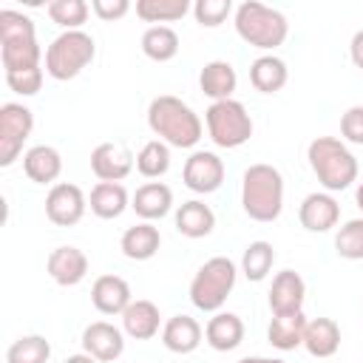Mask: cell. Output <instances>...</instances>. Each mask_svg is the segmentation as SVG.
<instances>
[{
    "mask_svg": "<svg viewBox=\"0 0 363 363\" xmlns=\"http://www.w3.org/2000/svg\"><path fill=\"white\" fill-rule=\"evenodd\" d=\"M147 128L170 147H196L201 139L199 113L179 96L162 94L147 105Z\"/></svg>",
    "mask_w": 363,
    "mask_h": 363,
    "instance_id": "cell-1",
    "label": "cell"
},
{
    "mask_svg": "<svg viewBox=\"0 0 363 363\" xmlns=\"http://www.w3.org/2000/svg\"><path fill=\"white\" fill-rule=\"evenodd\" d=\"M241 207L252 221L269 224L284 210V176L278 167L258 162L244 170L241 179Z\"/></svg>",
    "mask_w": 363,
    "mask_h": 363,
    "instance_id": "cell-2",
    "label": "cell"
},
{
    "mask_svg": "<svg viewBox=\"0 0 363 363\" xmlns=\"http://www.w3.org/2000/svg\"><path fill=\"white\" fill-rule=\"evenodd\" d=\"M306 159H309V167L326 193H340L357 182V159L335 136L312 139L306 147Z\"/></svg>",
    "mask_w": 363,
    "mask_h": 363,
    "instance_id": "cell-3",
    "label": "cell"
},
{
    "mask_svg": "<svg viewBox=\"0 0 363 363\" xmlns=\"http://www.w3.org/2000/svg\"><path fill=\"white\" fill-rule=\"evenodd\" d=\"M0 57L6 71H23L37 68L43 60V48L37 43V31L31 17L3 9L0 11Z\"/></svg>",
    "mask_w": 363,
    "mask_h": 363,
    "instance_id": "cell-4",
    "label": "cell"
},
{
    "mask_svg": "<svg viewBox=\"0 0 363 363\" xmlns=\"http://www.w3.org/2000/svg\"><path fill=\"white\" fill-rule=\"evenodd\" d=\"M235 31L238 37L261 51H272L278 45H284L286 34H289V23L278 9H269L258 0H247L235 9Z\"/></svg>",
    "mask_w": 363,
    "mask_h": 363,
    "instance_id": "cell-5",
    "label": "cell"
},
{
    "mask_svg": "<svg viewBox=\"0 0 363 363\" xmlns=\"http://www.w3.org/2000/svg\"><path fill=\"white\" fill-rule=\"evenodd\" d=\"M96 57V43L88 31H62L60 37L51 40V45L45 48V74L51 79H74L77 74H82V68H88Z\"/></svg>",
    "mask_w": 363,
    "mask_h": 363,
    "instance_id": "cell-6",
    "label": "cell"
},
{
    "mask_svg": "<svg viewBox=\"0 0 363 363\" xmlns=\"http://www.w3.org/2000/svg\"><path fill=\"white\" fill-rule=\"evenodd\" d=\"M238 269L227 255H216L199 267L190 281V301L201 312H218L235 286Z\"/></svg>",
    "mask_w": 363,
    "mask_h": 363,
    "instance_id": "cell-7",
    "label": "cell"
},
{
    "mask_svg": "<svg viewBox=\"0 0 363 363\" xmlns=\"http://www.w3.org/2000/svg\"><path fill=\"white\" fill-rule=\"evenodd\" d=\"M204 122H207V133L218 147H241L250 142L252 136V119L247 113V108L238 99H221L213 102L204 111Z\"/></svg>",
    "mask_w": 363,
    "mask_h": 363,
    "instance_id": "cell-8",
    "label": "cell"
},
{
    "mask_svg": "<svg viewBox=\"0 0 363 363\" xmlns=\"http://www.w3.org/2000/svg\"><path fill=\"white\" fill-rule=\"evenodd\" d=\"M34 130V113L23 102H6L0 108V164L9 167L23 153L26 139Z\"/></svg>",
    "mask_w": 363,
    "mask_h": 363,
    "instance_id": "cell-9",
    "label": "cell"
},
{
    "mask_svg": "<svg viewBox=\"0 0 363 363\" xmlns=\"http://www.w3.org/2000/svg\"><path fill=\"white\" fill-rule=\"evenodd\" d=\"M88 210L85 193L71 182H57L45 196V216L57 227H74Z\"/></svg>",
    "mask_w": 363,
    "mask_h": 363,
    "instance_id": "cell-10",
    "label": "cell"
},
{
    "mask_svg": "<svg viewBox=\"0 0 363 363\" xmlns=\"http://www.w3.org/2000/svg\"><path fill=\"white\" fill-rule=\"evenodd\" d=\"M182 179H184V187L193 193H204V196L216 193L224 182V162L213 150H196L184 162Z\"/></svg>",
    "mask_w": 363,
    "mask_h": 363,
    "instance_id": "cell-11",
    "label": "cell"
},
{
    "mask_svg": "<svg viewBox=\"0 0 363 363\" xmlns=\"http://www.w3.org/2000/svg\"><path fill=\"white\" fill-rule=\"evenodd\" d=\"M91 170L99 182H122L133 170V153L119 142H102L91 150Z\"/></svg>",
    "mask_w": 363,
    "mask_h": 363,
    "instance_id": "cell-12",
    "label": "cell"
},
{
    "mask_svg": "<svg viewBox=\"0 0 363 363\" xmlns=\"http://www.w3.org/2000/svg\"><path fill=\"white\" fill-rule=\"evenodd\" d=\"M82 349L99 363H111L125 352V332L108 320H94L82 332Z\"/></svg>",
    "mask_w": 363,
    "mask_h": 363,
    "instance_id": "cell-13",
    "label": "cell"
},
{
    "mask_svg": "<svg viewBox=\"0 0 363 363\" xmlns=\"http://www.w3.org/2000/svg\"><path fill=\"white\" fill-rule=\"evenodd\" d=\"M298 221L309 233H329L340 221V204L332 193H309L298 207Z\"/></svg>",
    "mask_w": 363,
    "mask_h": 363,
    "instance_id": "cell-14",
    "label": "cell"
},
{
    "mask_svg": "<svg viewBox=\"0 0 363 363\" xmlns=\"http://www.w3.org/2000/svg\"><path fill=\"white\" fill-rule=\"evenodd\" d=\"M303 298H306V284L295 269H281L272 278V286H269V309H272V315L303 312Z\"/></svg>",
    "mask_w": 363,
    "mask_h": 363,
    "instance_id": "cell-15",
    "label": "cell"
},
{
    "mask_svg": "<svg viewBox=\"0 0 363 363\" xmlns=\"http://www.w3.org/2000/svg\"><path fill=\"white\" fill-rule=\"evenodd\" d=\"M45 269L60 286H77L88 275V258L79 247L65 244V247L51 250V255L45 261Z\"/></svg>",
    "mask_w": 363,
    "mask_h": 363,
    "instance_id": "cell-16",
    "label": "cell"
},
{
    "mask_svg": "<svg viewBox=\"0 0 363 363\" xmlns=\"http://www.w3.org/2000/svg\"><path fill=\"white\" fill-rule=\"evenodd\" d=\"M91 303L102 315H122L133 303L128 281L119 275H99L91 286Z\"/></svg>",
    "mask_w": 363,
    "mask_h": 363,
    "instance_id": "cell-17",
    "label": "cell"
},
{
    "mask_svg": "<svg viewBox=\"0 0 363 363\" xmlns=\"http://www.w3.org/2000/svg\"><path fill=\"white\" fill-rule=\"evenodd\" d=\"M130 207L142 221H159L173 207V190L164 182H147L133 193Z\"/></svg>",
    "mask_w": 363,
    "mask_h": 363,
    "instance_id": "cell-18",
    "label": "cell"
},
{
    "mask_svg": "<svg viewBox=\"0 0 363 363\" xmlns=\"http://www.w3.org/2000/svg\"><path fill=\"white\" fill-rule=\"evenodd\" d=\"M159 326H162V315H159V306L153 301L136 298L122 312V329L133 340H150V337H156L159 335Z\"/></svg>",
    "mask_w": 363,
    "mask_h": 363,
    "instance_id": "cell-19",
    "label": "cell"
},
{
    "mask_svg": "<svg viewBox=\"0 0 363 363\" xmlns=\"http://www.w3.org/2000/svg\"><path fill=\"white\" fill-rule=\"evenodd\" d=\"M204 340L216 352H233L244 340V320L235 312H216L204 326Z\"/></svg>",
    "mask_w": 363,
    "mask_h": 363,
    "instance_id": "cell-20",
    "label": "cell"
},
{
    "mask_svg": "<svg viewBox=\"0 0 363 363\" xmlns=\"http://www.w3.org/2000/svg\"><path fill=\"white\" fill-rule=\"evenodd\" d=\"M201 326H199V320L196 318H190V315H173V318H167V323L162 326V343H164V349H170V352H176V354H190V352H196L199 349V343H201Z\"/></svg>",
    "mask_w": 363,
    "mask_h": 363,
    "instance_id": "cell-21",
    "label": "cell"
},
{
    "mask_svg": "<svg viewBox=\"0 0 363 363\" xmlns=\"http://www.w3.org/2000/svg\"><path fill=\"white\" fill-rule=\"evenodd\" d=\"M23 170L37 184H54L62 173V156L51 145H34L23 156Z\"/></svg>",
    "mask_w": 363,
    "mask_h": 363,
    "instance_id": "cell-22",
    "label": "cell"
},
{
    "mask_svg": "<svg viewBox=\"0 0 363 363\" xmlns=\"http://www.w3.org/2000/svg\"><path fill=\"white\" fill-rule=\"evenodd\" d=\"M119 247H122V255L130 261H150L162 247L159 227H153V221H139L122 233Z\"/></svg>",
    "mask_w": 363,
    "mask_h": 363,
    "instance_id": "cell-23",
    "label": "cell"
},
{
    "mask_svg": "<svg viewBox=\"0 0 363 363\" xmlns=\"http://www.w3.org/2000/svg\"><path fill=\"white\" fill-rule=\"evenodd\" d=\"M238 85V74L227 60H213L201 68L199 74V88L204 91V96H210L213 102L221 99H233V91Z\"/></svg>",
    "mask_w": 363,
    "mask_h": 363,
    "instance_id": "cell-24",
    "label": "cell"
},
{
    "mask_svg": "<svg viewBox=\"0 0 363 363\" xmlns=\"http://www.w3.org/2000/svg\"><path fill=\"white\" fill-rule=\"evenodd\" d=\"M88 204L96 218L111 221V218H119L130 207V199H128V190L122 182H99V184H94Z\"/></svg>",
    "mask_w": 363,
    "mask_h": 363,
    "instance_id": "cell-25",
    "label": "cell"
},
{
    "mask_svg": "<svg viewBox=\"0 0 363 363\" xmlns=\"http://www.w3.org/2000/svg\"><path fill=\"white\" fill-rule=\"evenodd\" d=\"M306 315L303 312H292V315H272L269 326H267V340L281 349V352H292L298 346H303V332H306Z\"/></svg>",
    "mask_w": 363,
    "mask_h": 363,
    "instance_id": "cell-26",
    "label": "cell"
},
{
    "mask_svg": "<svg viewBox=\"0 0 363 363\" xmlns=\"http://www.w3.org/2000/svg\"><path fill=\"white\" fill-rule=\"evenodd\" d=\"M303 349L312 357H332L340 349V326L332 318H312L303 332Z\"/></svg>",
    "mask_w": 363,
    "mask_h": 363,
    "instance_id": "cell-27",
    "label": "cell"
},
{
    "mask_svg": "<svg viewBox=\"0 0 363 363\" xmlns=\"http://www.w3.org/2000/svg\"><path fill=\"white\" fill-rule=\"evenodd\" d=\"M213 227H216V213L210 210V204H204L199 199L184 201L176 210V230L184 238H204L213 233Z\"/></svg>",
    "mask_w": 363,
    "mask_h": 363,
    "instance_id": "cell-28",
    "label": "cell"
},
{
    "mask_svg": "<svg viewBox=\"0 0 363 363\" xmlns=\"http://www.w3.org/2000/svg\"><path fill=\"white\" fill-rule=\"evenodd\" d=\"M286 79H289L286 62L275 54H264V57L252 60V65H250V82L261 94H278L286 85Z\"/></svg>",
    "mask_w": 363,
    "mask_h": 363,
    "instance_id": "cell-29",
    "label": "cell"
},
{
    "mask_svg": "<svg viewBox=\"0 0 363 363\" xmlns=\"http://www.w3.org/2000/svg\"><path fill=\"white\" fill-rule=\"evenodd\" d=\"M142 54L153 62H170L179 54V34L170 26H150L142 34Z\"/></svg>",
    "mask_w": 363,
    "mask_h": 363,
    "instance_id": "cell-30",
    "label": "cell"
},
{
    "mask_svg": "<svg viewBox=\"0 0 363 363\" xmlns=\"http://www.w3.org/2000/svg\"><path fill=\"white\" fill-rule=\"evenodd\" d=\"M136 170L145 179H159L170 170V145H164L162 139H150L142 145V150L136 153Z\"/></svg>",
    "mask_w": 363,
    "mask_h": 363,
    "instance_id": "cell-31",
    "label": "cell"
},
{
    "mask_svg": "<svg viewBox=\"0 0 363 363\" xmlns=\"http://www.w3.org/2000/svg\"><path fill=\"white\" fill-rule=\"evenodd\" d=\"M272 264H275V250H272L269 241H252V244H247V250L241 255V272L247 275V281H255V284L264 281L269 275Z\"/></svg>",
    "mask_w": 363,
    "mask_h": 363,
    "instance_id": "cell-32",
    "label": "cell"
},
{
    "mask_svg": "<svg viewBox=\"0 0 363 363\" xmlns=\"http://www.w3.org/2000/svg\"><path fill=\"white\" fill-rule=\"evenodd\" d=\"M51 343L43 335H23L6 349V363H48Z\"/></svg>",
    "mask_w": 363,
    "mask_h": 363,
    "instance_id": "cell-33",
    "label": "cell"
},
{
    "mask_svg": "<svg viewBox=\"0 0 363 363\" xmlns=\"http://www.w3.org/2000/svg\"><path fill=\"white\" fill-rule=\"evenodd\" d=\"M190 11L187 0H136V17L145 23H173Z\"/></svg>",
    "mask_w": 363,
    "mask_h": 363,
    "instance_id": "cell-34",
    "label": "cell"
},
{
    "mask_svg": "<svg viewBox=\"0 0 363 363\" xmlns=\"http://www.w3.org/2000/svg\"><path fill=\"white\" fill-rule=\"evenodd\" d=\"M88 3L85 0H51L48 3V17L51 23L62 26L65 31H79V26L88 20Z\"/></svg>",
    "mask_w": 363,
    "mask_h": 363,
    "instance_id": "cell-35",
    "label": "cell"
},
{
    "mask_svg": "<svg viewBox=\"0 0 363 363\" xmlns=\"http://www.w3.org/2000/svg\"><path fill=\"white\" fill-rule=\"evenodd\" d=\"M335 250L346 261H360L363 258V218H352L337 230Z\"/></svg>",
    "mask_w": 363,
    "mask_h": 363,
    "instance_id": "cell-36",
    "label": "cell"
},
{
    "mask_svg": "<svg viewBox=\"0 0 363 363\" xmlns=\"http://www.w3.org/2000/svg\"><path fill=\"white\" fill-rule=\"evenodd\" d=\"M233 11V3L230 0H196L193 6V14H196V23L199 26H207V28H216L221 26Z\"/></svg>",
    "mask_w": 363,
    "mask_h": 363,
    "instance_id": "cell-37",
    "label": "cell"
},
{
    "mask_svg": "<svg viewBox=\"0 0 363 363\" xmlns=\"http://www.w3.org/2000/svg\"><path fill=\"white\" fill-rule=\"evenodd\" d=\"M6 82L20 96H34L43 88V68H23V71H6Z\"/></svg>",
    "mask_w": 363,
    "mask_h": 363,
    "instance_id": "cell-38",
    "label": "cell"
},
{
    "mask_svg": "<svg viewBox=\"0 0 363 363\" xmlns=\"http://www.w3.org/2000/svg\"><path fill=\"white\" fill-rule=\"evenodd\" d=\"M340 133L352 145H363V105H352L340 116Z\"/></svg>",
    "mask_w": 363,
    "mask_h": 363,
    "instance_id": "cell-39",
    "label": "cell"
},
{
    "mask_svg": "<svg viewBox=\"0 0 363 363\" xmlns=\"http://www.w3.org/2000/svg\"><path fill=\"white\" fill-rule=\"evenodd\" d=\"M91 11H94L99 20L113 23V20H119V17H125V14L130 11V3H128V0H94V3H91Z\"/></svg>",
    "mask_w": 363,
    "mask_h": 363,
    "instance_id": "cell-40",
    "label": "cell"
},
{
    "mask_svg": "<svg viewBox=\"0 0 363 363\" xmlns=\"http://www.w3.org/2000/svg\"><path fill=\"white\" fill-rule=\"evenodd\" d=\"M349 57H352V62L363 71V28L354 31V37H352V43H349Z\"/></svg>",
    "mask_w": 363,
    "mask_h": 363,
    "instance_id": "cell-41",
    "label": "cell"
},
{
    "mask_svg": "<svg viewBox=\"0 0 363 363\" xmlns=\"http://www.w3.org/2000/svg\"><path fill=\"white\" fill-rule=\"evenodd\" d=\"M62 363H99L96 357H91L88 352H79V354H68Z\"/></svg>",
    "mask_w": 363,
    "mask_h": 363,
    "instance_id": "cell-42",
    "label": "cell"
},
{
    "mask_svg": "<svg viewBox=\"0 0 363 363\" xmlns=\"http://www.w3.org/2000/svg\"><path fill=\"white\" fill-rule=\"evenodd\" d=\"M238 363H286L281 357H241Z\"/></svg>",
    "mask_w": 363,
    "mask_h": 363,
    "instance_id": "cell-43",
    "label": "cell"
},
{
    "mask_svg": "<svg viewBox=\"0 0 363 363\" xmlns=\"http://www.w3.org/2000/svg\"><path fill=\"white\" fill-rule=\"evenodd\" d=\"M354 204L360 207V213H363V182L357 184V190H354Z\"/></svg>",
    "mask_w": 363,
    "mask_h": 363,
    "instance_id": "cell-44",
    "label": "cell"
}]
</instances>
